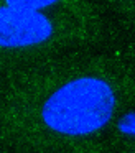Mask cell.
Returning <instances> with one entry per match:
<instances>
[{
    "label": "cell",
    "mask_w": 135,
    "mask_h": 153,
    "mask_svg": "<svg viewBox=\"0 0 135 153\" xmlns=\"http://www.w3.org/2000/svg\"><path fill=\"white\" fill-rule=\"evenodd\" d=\"M8 7L13 8H23V10H40L53 5L58 0H7Z\"/></svg>",
    "instance_id": "3"
},
{
    "label": "cell",
    "mask_w": 135,
    "mask_h": 153,
    "mask_svg": "<svg viewBox=\"0 0 135 153\" xmlns=\"http://www.w3.org/2000/svg\"><path fill=\"white\" fill-rule=\"evenodd\" d=\"M119 128L124 133H130L135 135V114H128L119 122Z\"/></svg>",
    "instance_id": "4"
},
{
    "label": "cell",
    "mask_w": 135,
    "mask_h": 153,
    "mask_svg": "<svg viewBox=\"0 0 135 153\" xmlns=\"http://www.w3.org/2000/svg\"><path fill=\"white\" fill-rule=\"evenodd\" d=\"M53 28L38 10L0 8V43L2 46H28L48 40Z\"/></svg>",
    "instance_id": "2"
},
{
    "label": "cell",
    "mask_w": 135,
    "mask_h": 153,
    "mask_svg": "<svg viewBox=\"0 0 135 153\" xmlns=\"http://www.w3.org/2000/svg\"><path fill=\"white\" fill-rule=\"evenodd\" d=\"M115 97L97 77H81L58 89L43 107L46 125L66 135H87L110 120Z\"/></svg>",
    "instance_id": "1"
}]
</instances>
